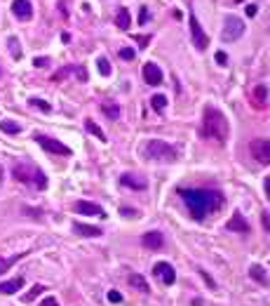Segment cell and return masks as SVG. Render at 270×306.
Instances as JSON below:
<instances>
[{"mask_svg": "<svg viewBox=\"0 0 270 306\" xmlns=\"http://www.w3.org/2000/svg\"><path fill=\"white\" fill-rule=\"evenodd\" d=\"M181 198L186 200V207L193 219L202 222L209 212H218L223 207L225 198L214 189H181Z\"/></svg>", "mask_w": 270, "mask_h": 306, "instance_id": "cell-1", "label": "cell"}, {"mask_svg": "<svg viewBox=\"0 0 270 306\" xmlns=\"http://www.w3.org/2000/svg\"><path fill=\"white\" fill-rule=\"evenodd\" d=\"M228 132H230V127H228V120H225L223 113L212 106L205 108V116H202V137H207V139L216 142V144H225Z\"/></svg>", "mask_w": 270, "mask_h": 306, "instance_id": "cell-2", "label": "cell"}, {"mask_svg": "<svg viewBox=\"0 0 270 306\" xmlns=\"http://www.w3.org/2000/svg\"><path fill=\"white\" fill-rule=\"evenodd\" d=\"M12 177L17 181H24V184H31L36 189H47V177L43 174V170H38L36 165H14L12 170Z\"/></svg>", "mask_w": 270, "mask_h": 306, "instance_id": "cell-3", "label": "cell"}, {"mask_svg": "<svg viewBox=\"0 0 270 306\" xmlns=\"http://www.w3.org/2000/svg\"><path fill=\"white\" fill-rule=\"evenodd\" d=\"M144 151H146V158H151V160L171 162V160H176V158H179V151H176L171 144L162 142V139H151V142H146Z\"/></svg>", "mask_w": 270, "mask_h": 306, "instance_id": "cell-4", "label": "cell"}, {"mask_svg": "<svg viewBox=\"0 0 270 306\" xmlns=\"http://www.w3.org/2000/svg\"><path fill=\"white\" fill-rule=\"evenodd\" d=\"M244 36V21L240 17H235V14H228L223 19V31H221V40L225 43H235L237 38Z\"/></svg>", "mask_w": 270, "mask_h": 306, "instance_id": "cell-5", "label": "cell"}, {"mask_svg": "<svg viewBox=\"0 0 270 306\" xmlns=\"http://www.w3.org/2000/svg\"><path fill=\"white\" fill-rule=\"evenodd\" d=\"M33 139H36L38 144L43 146V149H45V151H50V153H56V155H71V149H68V146L66 144H61V142H59V139H52V137H45V135H36L33 137Z\"/></svg>", "mask_w": 270, "mask_h": 306, "instance_id": "cell-6", "label": "cell"}, {"mask_svg": "<svg viewBox=\"0 0 270 306\" xmlns=\"http://www.w3.org/2000/svg\"><path fill=\"white\" fill-rule=\"evenodd\" d=\"M249 151L261 165H270V139H254L249 144Z\"/></svg>", "mask_w": 270, "mask_h": 306, "instance_id": "cell-7", "label": "cell"}, {"mask_svg": "<svg viewBox=\"0 0 270 306\" xmlns=\"http://www.w3.org/2000/svg\"><path fill=\"white\" fill-rule=\"evenodd\" d=\"M120 184H122L125 189H132V191L148 189V179H146L144 174H136V172H125V174L120 177Z\"/></svg>", "mask_w": 270, "mask_h": 306, "instance_id": "cell-8", "label": "cell"}, {"mask_svg": "<svg viewBox=\"0 0 270 306\" xmlns=\"http://www.w3.org/2000/svg\"><path fill=\"white\" fill-rule=\"evenodd\" d=\"M190 36H193V45L198 47V50H207L209 38H207V33L202 31V26H200V21L195 14H190Z\"/></svg>", "mask_w": 270, "mask_h": 306, "instance_id": "cell-9", "label": "cell"}, {"mask_svg": "<svg viewBox=\"0 0 270 306\" xmlns=\"http://www.w3.org/2000/svg\"><path fill=\"white\" fill-rule=\"evenodd\" d=\"M153 273H155V278H160L164 285H174L176 283V271L167 261H158L153 266Z\"/></svg>", "mask_w": 270, "mask_h": 306, "instance_id": "cell-10", "label": "cell"}, {"mask_svg": "<svg viewBox=\"0 0 270 306\" xmlns=\"http://www.w3.org/2000/svg\"><path fill=\"white\" fill-rule=\"evenodd\" d=\"M12 14L21 21H26V19L33 17V5H31V0H14L12 2Z\"/></svg>", "mask_w": 270, "mask_h": 306, "instance_id": "cell-11", "label": "cell"}, {"mask_svg": "<svg viewBox=\"0 0 270 306\" xmlns=\"http://www.w3.org/2000/svg\"><path fill=\"white\" fill-rule=\"evenodd\" d=\"M73 210H75L78 215H87V217H106V212H104L97 203H87V200L75 203V205H73Z\"/></svg>", "mask_w": 270, "mask_h": 306, "instance_id": "cell-12", "label": "cell"}, {"mask_svg": "<svg viewBox=\"0 0 270 306\" xmlns=\"http://www.w3.org/2000/svg\"><path fill=\"white\" fill-rule=\"evenodd\" d=\"M144 80L148 82V85H160L162 82V71H160V66L153 62H148L144 64Z\"/></svg>", "mask_w": 270, "mask_h": 306, "instance_id": "cell-13", "label": "cell"}, {"mask_svg": "<svg viewBox=\"0 0 270 306\" xmlns=\"http://www.w3.org/2000/svg\"><path fill=\"white\" fill-rule=\"evenodd\" d=\"M141 245L148 247V250H160L164 245V238H162L160 231H148V233L141 235Z\"/></svg>", "mask_w": 270, "mask_h": 306, "instance_id": "cell-14", "label": "cell"}, {"mask_svg": "<svg viewBox=\"0 0 270 306\" xmlns=\"http://www.w3.org/2000/svg\"><path fill=\"white\" fill-rule=\"evenodd\" d=\"M252 106H256V108L268 106V87L266 85H256L252 90Z\"/></svg>", "mask_w": 270, "mask_h": 306, "instance_id": "cell-15", "label": "cell"}, {"mask_svg": "<svg viewBox=\"0 0 270 306\" xmlns=\"http://www.w3.org/2000/svg\"><path fill=\"white\" fill-rule=\"evenodd\" d=\"M73 233L82 235V238H99L104 231L99 226H90V224H73Z\"/></svg>", "mask_w": 270, "mask_h": 306, "instance_id": "cell-16", "label": "cell"}, {"mask_svg": "<svg viewBox=\"0 0 270 306\" xmlns=\"http://www.w3.org/2000/svg\"><path fill=\"white\" fill-rule=\"evenodd\" d=\"M228 229H230V231H237V233H249V224H247V219H244L240 212H235V215L230 217Z\"/></svg>", "mask_w": 270, "mask_h": 306, "instance_id": "cell-17", "label": "cell"}, {"mask_svg": "<svg viewBox=\"0 0 270 306\" xmlns=\"http://www.w3.org/2000/svg\"><path fill=\"white\" fill-rule=\"evenodd\" d=\"M24 283H26L24 278L5 280V283H0V292H2V295H14V292H19V290L24 288Z\"/></svg>", "mask_w": 270, "mask_h": 306, "instance_id": "cell-18", "label": "cell"}, {"mask_svg": "<svg viewBox=\"0 0 270 306\" xmlns=\"http://www.w3.org/2000/svg\"><path fill=\"white\" fill-rule=\"evenodd\" d=\"M249 276H252L256 283H261L263 288H266V285H270V283H268V273H266V269H263V264H252V266H249Z\"/></svg>", "mask_w": 270, "mask_h": 306, "instance_id": "cell-19", "label": "cell"}, {"mask_svg": "<svg viewBox=\"0 0 270 306\" xmlns=\"http://www.w3.org/2000/svg\"><path fill=\"white\" fill-rule=\"evenodd\" d=\"M101 111H104L110 120H117V118H120V106H117L115 101H104V104H101Z\"/></svg>", "mask_w": 270, "mask_h": 306, "instance_id": "cell-20", "label": "cell"}, {"mask_svg": "<svg viewBox=\"0 0 270 306\" xmlns=\"http://www.w3.org/2000/svg\"><path fill=\"white\" fill-rule=\"evenodd\" d=\"M7 47H9V52H12V59H21L24 57V52H21V45H19V38L17 36H9L7 38Z\"/></svg>", "mask_w": 270, "mask_h": 306, "instance_id": "cell-21", "label": "cell"}, {"mask_svg": "<svg viewBox=\"0 0 270 306\" xmlns=\"http://www.w3.org/2000/svg\"><path fill=\"white\" fill-rule=\"evenodd\" d=\"M85 130H87L90 135H94V137H97V139H101V142H106V135H104V130H101V127L97 125V123H94V120H90V118L85 120Z\"/></svg>", "mask_w": 270, "mask_h": 306, "instance_id": "cell-22", "label": "cell"}, {"mask_svg": "<svg viewBox=\"0 0 270 306\" xmlns=\"http://www.w3.org/2000/svg\"><path fill=\"white\" fill-rule=\"evenodd\" d=\"M115 24H117V28H122V31H127V28L132 26V19H129V12H127L125 7L117 12V17H115Z\"/></svg>", "mask_w": 270, "mask_h": 306, "instance_id": "cell-23", "label": "cell"}, {"mask_svg": "<svg viewBox=\"0 0 270 306\" xmlns=\"http://www.w3.org/2000/svg\"><path fill=\"white\" fill-rule=\"evenodd\" d=\"M129 283H132V288L141 290V292H151V288H148L146 278H144V276H139V273H132V276H129Z\"/></svg>", "mask_w": 270, "mask_h": 306, "instance_id": "cell-24", "label": "cell"}, {"mask_svg": "<svg viewBox=\"0 0 270 306\" xmlns=\"http://www.w3.org/2000/svg\"><path fill=\"white\" fill-rule=\"evenodd\" d=\"M0 130H2L5 135H19V132H21V125L14 123V120H2V123H0Z\"/></svg>", "mask_w": 270, "mask_h": 306, "instance_id": "cell-25", "label": "cell"}, {"mask_svg": "<svg viewBox=\"0 0 270 306\" xmlns=\"http://www.w3.org/2000/svg\"><path fill=\"white\" fill-rule=\"evenodd\" d=\"M21 257H24V254H14V257H7V259H0V276H2L5 271L12 269V266H14V264L21 259Z\"/></svg>", "mask_w": 270, "mask_h": 306, "instance_id": "cell-26", "label": "cell"}, {"mask_svg": "<svg viewBox=\"0 0 270 306\" xmlns=\"http://www.w3.org/2000/svg\"><path fill=\"white\" fill-rule=\"evenodd\" d=\"M97 69H99L101 76H110V62H108L106 57H99V59H97Z\"/></svg>", "mask_w": 270, "mask_h": 306, "instance_id": "cell-27", "label": "cell"}, {"mask_svg": "<svg viewBox=\"0 0 270 306\" xmlns=\"http://www.w3.org/2000/svg\"><path fill=\"white\" fill-rule=\"evenodd\" d=\"M151 106H153L155 111H162V108L167 106V97H164V94H153V99H151Z\"/></svg>", "mask_w": 270, "mask_h": 306, "instance_id": "cell-28", "label": "cell"}, {"mask_svg": "<svg viewBox=\"0 0 270 306\" xmlns=\"http://www.w3.org/2000/svg\"><path fill=\"white\" fill-rule=\"evenodd\" d=\"M28 104H31V106H36V108H40V111H45V113H50V111H52V106H50L47 101H43V99H36V97H33V99L28 101Z\"/></svg>", "mask_w": 270, "mask_h": 306, "instance_id": "cell-29", "label": "cell"}, {"mask_svg": "<svg viewBox=\"0 0 270 306\" xmlns=\"http://www.w3.org/2000/svg\"><path fill=\"white\" fill-rule=\"evenodd\" d=\"M134 57H136V52L132 47H122V50H120V59H122V62H132Z\"/></svg>", "mask_w": 270, "mask_h": 306, "instance_id": "cell-30", "label": "cell"}, {"mask_svg": "<svg viewBox=\"0 0 270 306\" xmlns=\"http://www.w3.org/2000/svg\"><path fill=\"white\" fill-rule=\"evenodd\" d=\"M43 290H45V288H43V285H36V288L31 290V292H28V295H24V302H26V304H28V302H33V299H36L38 295H40V292H43Z\"/></svg>", "mask_w": 270, "mask_h": 306, "instance_id": "cell-31", "label": "cell"}, {"mask_svg": "<svg viewBox=\"0 0 270 306\" xmlns=\"http://www.w3.org/2000/svg\"><path fill=\"white\" fill-rule=\"evenodd\" d=\"M151 21V12H148V7H141V12H139V24H148Z\"/></svg>", "mask_w": 270, "mask_h": 306, "instance_id": "cell-32", "label": "cell"}, {"mask_svg": "<svg viewBox=\"0 0 270 306\" xmlns=\"http://www.w3.org/2000/svg\"><path fill=\"white\" fill-rule=\"evenodd\" d=\"M108 302H113V304H120V302H122V295H120L117 290H110V292H108Z\"/></svg>", "mask_w": 270, "mask_h": 306, "instance_id": "cell-33", "label": "cell"}, {"mask_svg": "<svg viewBox=\"0 0 270 306\" xmlns=\"http://www.w3.org/2000/svg\"><path fill=\"white\" fill-rule=\"evenodd\" d=\"M33 64H36L38 69H45V66H50V59H47V57H36Z\"/></svg>", "mask_w": 270, "mask_h": 306, "instance_id": "cell-34", "label": "cell"}, {"mask_svg": "<svg viewBox=\"0 0 270 306\" xmlns=\"http://www.w3.org/2000/svg\"><path fill=\"white\" fill-rule=\"evenodd\" d=\"M216 64H218V66H225V64H228V57H225V52H216Z\"/></svg>", "mask_w": 270, "mask_h": 306, "instance_id": "cell-35", "label": "cell"}, {"mask_svg": "<svg viewBox=\"0 0 270 306\" xmlns=\"http://www.w3.org/2000/svg\"><path fill=\"white\" fill-rule=\"evenodd\" d=\"M120 215H122V217H139V212L129 210V207H120Z\"/></svg>", "mask_w": 270, "mask_h": 306, "instance_id": "cell-36", "label": "cell"}, {"mask_svg": "<svg viewBox=\"0 0 270 306\" xmlns=\"http://www.w3.org/2000/svg\"><path fill=\"white\" fill-rule=\"evenodd\" d=\"M244 12H247V17H256L259 7H256V5H247V9H244Z\"/></svg>", "mask_w": 270, "mask_h": 306, "instance_id": "cell-37", "label": "cell"}, {"mask_svg": "<svg viewBox=\"0 0 270 306\" xmlns=\"http://www.w3.org/2000/svg\"><path fill=\"white\" fill-rule=\"evenodd\" d=\"M43 306H59V302H56L54 297H45L43 299Z\"/></svg>", "mask_w": 270, "mask_h": 306, "instance_id": "cell-38", "label": "cell"}, {"mask_svg": "<svg viewBox=\"0 0 270 306\" xmlns=\"http://www.w3.org/2000/svg\"><path fill=\"white\" fill-rule=\"evenodd\" d=\"M136 40H139V47H146V45H148V36H136Z\"/></svg>", "mask_w": 270, "mask_h": 306, "instance_id": "cell-39", "label": "cell"}, {"mask_svg": "<svg viewBox=\"0 0 270 306\" xmlns=\"http://www.w3.org/2000/svg\"><path fill=\"white\" fill-rule=\"evenodd\" d=\"M263 229H266V231H270V217L266 215V212H263Z\"/></svg>", "mask_w": 270, "mask_h": 306, "instance_id": "cell-40", "label": "cell"}, {"mask_svg": "<svg viewBox=\"0 0 270 306\" xmlns=\"http://www.w3.org/2000/svg\"><path fill=\"white\" fill-rule=\"evenodd\" d=\"M263 186H266V196H268V198H270V177H268V179H266V184H263Z\"/></svg>", "mask_w": 270, "mask_h": 306, "instance_id": "cell-41", "label": "cell"}, {"mask_svg": "<svg viewBox=\"0 0 270 306\" xmlns=\"http://www.w3.org/2000/svg\"><path fill=\"white\" fill-rule=\"evenodd\" d=\"M2 179H5V170H2V165H0V184H2Z\"/></svg>", "mask_w": 270, "mask_h": 306, "instance_id": "cell-42", "label": "cell"}, {"mask_svg": "<svg viewBox=\"0 0 270 306\" xmlns=\"http://www.w3.org/2000/svg\"><path fill=\"white\" fill-rule=\"evenodd\" d=\"M0 76H2V71H0Z\"/></svg>", "mask_w": 270, "mask_h": 306, "instance_id": "cell-43", "label": "cell"}]
</instances>
